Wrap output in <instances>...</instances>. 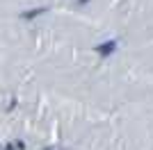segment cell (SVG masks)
Segmentation results:
<instances>
[{
	"mask_svg": "<svg viewBox=\"0 0 153 150\" xmlns=\"http://www.w3.org/2000/svg\"><path fill=\"white\" fill-rule=\"evenodd\" d=\"M94 50H96L101 57H108V55H112V52L117 50V41H105V43H98Z\"/></svg>",
	"mask_w": 153,
	"mask_h": 150,
	"instance_id": "obj_1",
	"label": "cell"
},
{
	"mask_svg": "<svg viewBox=\"0 0 153 150\" xmlns=\"http://www.w3.org/2000/svg\"><path fill=\"white\" fill-rule=\"evenodd\" d=\"M48 12V7H34V9H27V12L21 14V18L23 21H32V18H37V16H41V14Z\"/></svg>",
	"mask_w": 153,
	"mask_h": 150,
	"instance_id": "obj_2",
	"label": "cell"
},
{
	"mask_svg": "<svg viewBox=\"0 0 153 150\" xmlns=\"http://www.w3.org/2000/svg\"><path fill=\"white\" fill-rule=\"evenodd\" d=\"M85 2H89V0H78V5H85Z\"/></svg>",
	"mask_w": 153,
	"mask_h": 150,
	"instance_id": "obj_3",
	"label": "cell"
},
{
	"mask_svg": "<svg viewBox=\"0 0 153 150\" xmlns=\"http://www.w3.org/2000/svg\"><path fill=\"white\" fill-rule=\"evenodd\" d=\"M0 150H2V146H0Z\"/></svg>",
	"mask_w": 153,
	"mask_h": 150,
	"instance_id": "obj_4",
	"label": "cell"
}]
</instances>
